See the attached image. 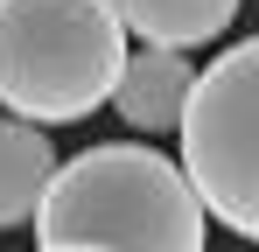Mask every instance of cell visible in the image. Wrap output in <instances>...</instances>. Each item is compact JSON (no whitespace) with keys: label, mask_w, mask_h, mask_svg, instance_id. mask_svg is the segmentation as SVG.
Here are the masks:
<instances>
[{"label":"cell","mask_w":259,"mask_h":252,"mask_svg":"<svg viewBox=\"0 0 259 252\" xmlns=\"http://www.w3.org/2000/svg\"><path fill=\"white\" fill-rule=\"evenodd\" d=\"M189 91H196L189 56L140 42V49H126V70L112 84V105H119V119H126L133 133H175L182 112H189Z\"/></svg>","instance_id":"4"},{"label":"cell","mask_w":259,"mask_h":252,"mask_svg":"<svg viewBox=\"0 0 259 252\" xmlns=\"http://www.w3.org/2000/svg\"><path fill=\"white\" fill-rule=\"evenodd\" d=\"M238 7L245 0H112V14H119L126 35L154 42V49H182V56L217 42L238 21Z\"/></svg>","instance_id":"6"},{"label":"cell","mask_w":259,"mask_h":252,"mask_svg":"<svg viewBox=\"0 0 259 252\" xmlns=\"http://www.w3.org/2000/svg\"><path fill=\"white\" fill-rule=\"evenodd\" d=\"M210 210L161 147H84L35 203L42 252H203Z\"/></svg>","instance_id":"1"},{"label":"cell","mask_w":259,"mask_h":252,"mask_svg":"<svg viewBox=\"0 0 259 252\" xmlns=\"http://www.w3.org/2000/svg\"><path fill=\"white\" fill-rule=\"evenodd\" d=\"M126 28L112 0H0V105L28 126H77L112 105Z\"/></svg>","instance_id":"2"},{"label":"cell","mask_w":259,"mask_h":252,"mask_svg":"<svg viewBox=\"0 0 259 252\" xmlns=\"http://www.w3.org/2000/svg\"><path fill=\"white\" fill-rule=\"evenodd\" d=\"M182 175L224 231L259 245V35L217 49L182 112Z\"/></svg>","instance_id":"3"},{"label":"cell","mask_w":259,"mask_h":252,"mask_svg":"<svg viewBox=\"0 0 259 252\" xmlns=\"http://www.w3.org/2000/svg\"><path fill=\"white\" fill-rule=\"evenodd\" d=\"M56 147H49L42 126L14 119V112H0V231H14V224H35V203H42V189L56 182Z\"/></svg>","instance_id":"5"},{"label":"cell","mask_w":259,"mask_h":252,"mask_svg":"<svg viewBox=\"0 0 259 252\" xmlns=\"http://www.w3.org/2000/svg\"><path fill=\"white\" fill-rule=\"evenodd\" d=\"M35 252H42V245H35Z\"/></svg>","instance_id":"7"}]
</instances>
